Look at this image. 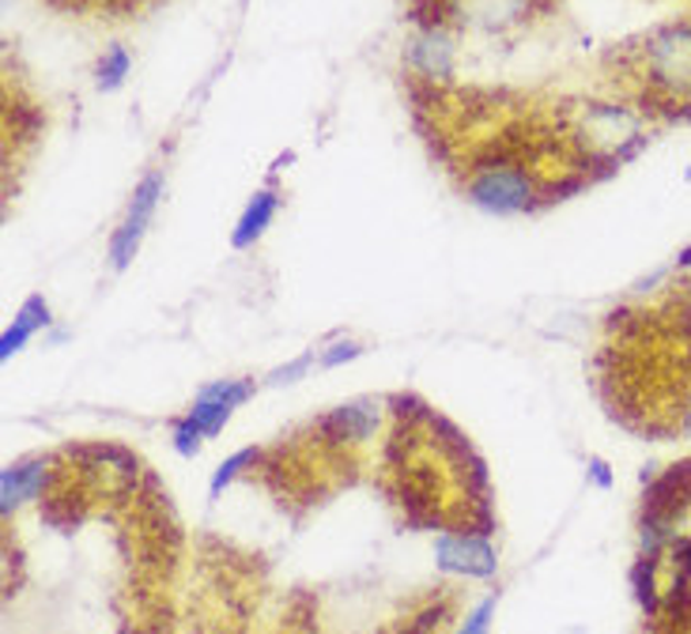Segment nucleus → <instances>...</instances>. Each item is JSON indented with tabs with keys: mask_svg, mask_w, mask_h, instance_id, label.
Instances as JSON below:
<instances>
[{
	"mask_svg": "<svg viewBox=\"0 0 691 634\" xmlns=\"http://www.w3.org/2000/svg\"><path fill=\"white\" fill-rule=\"evenodd\" d=\"M378 423V412L371 404H348V408H337L333 416L326 419V430L333 438H344V443H359V438H371Z\"/></svg>",
	"mask_w": 691,
	"mask_h": 634,
	"instance_id": "1a4fd4ad",
	"label": "nucleus"
},
{
	"mask_svg": "<svg viewBox=\"0 0 691 634\" xmlns=\"http://www.w3.org/2000/svg\"><path fill=\"white\" fill-rule=\"evenodd\" d=\"M254 385L250 382H216L208 389H200V397L193 401V412L186 423H178L174 430V443H178L182 454H197L200 438H212L224 430V423L230 419V412L243 401H250Z\"/></svg>",
	"mask_w": 691,
	"mask_h": 634,
	"instance_id": "f257e3e1",
	"label": "nucleus"
},
{
	"mask_svg": "<svg viewBox=\"0 0 691 634\" xmlns=\"http://www.w3.org/2000/svg\"><path fill=\"white\" fill-rule=\"evenodd\" d=\"M125 76H128V53L122 50V45H114V50L99 61V87L114 91Z\"/></svg>",
	"mask_w": 691,
	"mask_h": 634,
	"instance_id": "f8f14e48",
	"label": "nucleus"
},
{
	"mask_svg": "<svg viewBox=\"0 0 691 634\" xmlns=\"http://www.w3.org/2000/svg\"><path fill=\"white\" fill-rule=\"evenodd\" d=\"M492 612H495V601L476 604V609L465 615V623H461V631H457V634H487V623H492Z\"/></svg>",
	"mask_w": 691,
	"mask_h": 634,
	"instance_id": "4468645a",
	"label": "nucleus"
},
{
	"mask_svg": "<svg viewBox=\"0 0 691 634\" xmlns=\"http://www.w3.org/2000/svg\"><path fill=\"white\" fill-rule=\"evenodd\" d=\"M276 216V193H257L250 200V208L243 211V219H238V231L230 242L235 246H250L254 238H261V231L269 227V219Z\"/></svg>",
	"mask_w": 691,
	"mask_h": 634,
	"instance_id": "9d476101",
	"label": "nucleus"
},
{
	"mask_svg": "<svg viewBox=\"0 0 691 634\" xmlns=\"http://www.w3.org/2000/svg\"><path fill=\"white\" fill-rule=\"evenodd\" d=\"M529 0H457V15L465 27H506L522 20Z\"/></svg>",
	"mask_w": 691,
	"mask_h": 634,
	"instance_id": "423d86ee",
	"label": "nucleus"
},
{
	"mask_svg": "<svg viewBox=\"0 0 691 634\" xmlns=\"http://www.w3.org/2000/svg\"><path fill=\"white\" fill-rule=\"evenodd\" d=\"M647 76L666 95H691V23L661 27L647 42Z\"/></svg>",
	"mask_w": 691,
	"mask_h": 634,
	"instance_id": "f03ea898",
	"label": "nucleus"
},
{
	"mask_svg": "<svg viewBox=\"0 0 691 634\" xmlns=\"http://www.w3.org/2000/svg\"><path fill=\"white\" fill-rule=\"evenodd\" d=\"M468 197L487 211H522L533 200V181L529 174L510 167V163H495V167H481L468 181Z\"/></svg>",
	"mask_w": 691,
	"mask_h": 634,
	"instance_id": "7ed1b4c3",
	"label": "nucleus"
},
{
	"mask_svg": "<svg viewBox=\"0 0 691 634\" xmlns=\"http://www.w3.org/2000/svg\"><path fill=\"white\" fill-rule=\"evenodd\" d=\"M45 321H50V306H45V299H39V295L27 299L23 310L12 321V329H8L4 340H0V355H4V360H12V355L20 352L27 340L34 336V329H42Z\"/></svg>",
	"mask_w": 691,
	"mask_h": 634,
	"instance_id": "6e6552de",
	"label": "nucleus"
},
{
	"mask_svg": "<svg viewBox=\"0 0 691 634\" xmlns=\"http://www.w3.org/2000/svg\"><path fill=\"white\" fill-rule=\"evenodd\" d=\"M159 193H163V178H159V174H147L141 186H136L133 205H128L122 227H117L114 242H110V257H114L117 269H125V264L133 261L136 246H141L147 224H152V211H155V200H159Z\"/></svg>",
	"mask_w": 691,
	"mask_h": 634,
	"instance_id": "20e7f679",
	"label": "nucleus"
},
{
	"mask_svg": "<svg viewBox=\"0 0 691 634\" xmlns=\"http://www.w3.org/2000/svg\"><path fill=\"white\" fill-rule=\"evenodd\" d=\"M352 355H359V347H355V344H340L337 352H329V355H326V360H321V363H326V366H337V363L352 360Z\"/></svg>",
	"mask_w": 691,
	"mask_h": 634,
	"instance_id": "2eb2a0df",
	"label": "nucleus"
},
{
	"mask_svg": "<svg viewBox=\"0 0 691 634\" xmlns=\"http://www.w3.org/2000/svg\"><path fill=\"white\" fill-rule=\"evenodd\" d=\"M254 457H257L254 449H243V454H235V457H230V461H227L224 468H219L216 476H212V495H219V491H224V484L235 480V476L243 472V465H254Z\"/></svg>",
	"mask_w": 691,
	"mask_h": 634,
	"instance_id": "ddd939ff",
	"label": "nucleus"
},
{
	"mask_svg": "<svg viewBox=\"0 0 691 634\" xmlns=\"http://www.w3.org/2000/svg\"><path fill=\"white\" fill-rule=\"evenodd\" d=\"M412 58L423 64V72H427V76H446V72H450V45L442 42L439 34H431V39L416 42Z\"/></svg>",
	"mask_w": 691,
	"mask_h": 634,
	"instance_id": "9b49d317",
	"label": "nucleus"
},
{
	"mask_svg": "<svg viewBox=\"0 0 691 634\" xmlns=\"http://www.w3.org/2000/svg\"><path fill=\"white\" fill-rule=\"evenodd\" d=\"M42 484H45V468L42 465L4 468V476H0V499H4V513H12L27 499H39Z\"/></svg>",
	"mask_w": 691,
	"mask_h": 634,
	"instance_id": "0eeeda50",
	"label": "nucleus"
},
{
	"mask_svg": "<svg viewBox=\"0 0 691 634\" xmlns=\"http://www.w3.org/2000/svg\"><path fill=\"white\" fill-rule=\"evenodd\" d=\"M439 567L468 578L495 574V551L484 537H439Z\"/></svg>",
	"mask_w": 691,
	"mask_h": 634,
	"instance_id": "39448f33",
	"label": "nucleus"
}]
</instances>
